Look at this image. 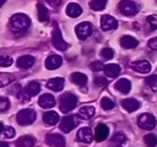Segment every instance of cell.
Listing matches in <instances>:
<instances>
[{
	"instance_id": "1",
	"label": "cell",
	"mask_w": 157,
	"mask_h": 147,
	"mask_svg": "<svg viewBox=\"0 0 157 147\" xmlns=\"http://www.w3.org/2000/svg\"><path fill=\"white\" fill-rule=\"evenodd\" d=\"M30 18L26 14H14L10 20V27L14 33H21L26 31L30 26Z\"/></svg>"
},
{
	"instance_id": "2",
	"label": "cell",
	"mask_w": 157,
	"mask_h": 147,
	"mask_svg": "<svg viewBox=\"0 0 157 147\" xmlns=\"http://www.w3.org/2000/svg\"><path fill=\"white\" fill-rule=\"evenodd\" d=\"M76 104H78V98L73 93L66 92L59 97V108L65 114L74 110Z\"/></svg>"
},
{
	"instance_id": "3",
	"label": "cell",
	"mask_w": 157,
	"mask_h": 147,
	"mask_svg": "<svg viewBox=\"0 0 157 147\" xmlns=\"http://www.w3.org/2000/svg\"><path fill=\"white\" fill-rule=\"evenodd\" d=\"M37 118V114L31 108H24L20 111L16 115V121L20 126H30L35 123Z\"/></svg>"
},
{
	"instance_id": "4",
	"label": "cell",
	"mask_w": 157,
	"mask_h": 147,
	"mask_svg": "<svg viewBox=\"0 0 157 147\" xmlns=\"http://www.w3.org/2000/svg\"><path fill=\"white\" fill-rule=\"evenodd\" d=\"M52 43L56 50L61 51V52H63V51H66L69 47V44L63 39L60 29H59L56 22H54V29H53V33H52Z\"/></svg>"
},
{
	"instance_id": "5",
	"label": "cell",
	"mask_w": 157,
	"mask_h": 147,
	"mask_svg": "<svg viewBox=\"0 0 157 147\" xmlns=\"http://www.w3.org/2000/svg\"><path fill=\"white\" fill-rule=\"evenodd\" d=\"M156 118L152 114L143 113L138 117V126L143 130H152L156 127Z\"/></svg>"
},
{
	"instance_id": "6",
	"label": "cell",
	"mask_w": 157,
	"mask_h": 147,
	"mask_svg": "<svg viewBox=\"0 0 157 147\" xmlns=\"http://www.w3.org/2000/svg\"><path fill=\"white\" fill-rule=\"evenodd\" d=\"M118 9L126 16H135L139 10L137 3L131 1V0H122L118 5Z\"/></svg>"
},
{
	"instance_id": "7",
	"label": "cell",
	"mask_w": 157,
	"mask_h": 147,
	"mask_svg": "<svg viewBox=\"0 0 157 147\" xmlns=\"http://www.w3.org/2000/svg\"><path fill=\"white\" fill-rule=\"evenodd\" d=\"M75 33L80 40H86L93 33L92 24L88 22L80 23V24L75 27Z\"/></svg>"
},
{
	"instance_id": "8",
	"label": "cell",
	"mask_w": 157,
	"mask_h": 147,
	"mask_svg": "<svg viewBox=\"0 0 157 147\" xmlns=\"http://www.w3.org/2000/svg\"><path fill=\"white\" fill-rule=\"evenodd\" d=\"M93 140H94V134H93V131L90 130V128L88 127L81 128L76 133V141L80 143L90 144V143L93 142Z\"/></svg>"
},
{
	"instance_id": "9",
	"label": "cell",
	"mask_w": 157,
	"mask_h": 147,
	"mask_svg": "<svg viewBox=\"0 0 157 147\" xmlns=\"http://www.w3.org/2000/svg\"><path fill=\"white\" fill-rule=\"evenodd\" d=\"M46 144L50 147H65L66 141L63 135L57 133H50L45 138Z\"/></svg>"
},
{
	"instance_id": "10",
	"label": "cell",
	"mask_w": 157,
	"mask_h": 147,
	"mask_svg": "<svg viewBox=\"0 0 157 147\" xmlns=\"http://www.w3.org/2000/svg\"><path fill=\"white\" fill-rule=\"evenodd\" d=\"M100 26L103 31H110L115 30L118 26V23L113 16L110 15H103L100 20Z\"/></svg>"
},
{
	"instance_id": "11",
	"label": "cell",
	"mask_w": 157,
	"mask_h": 147,
	"mask_svg": "<svg viewBox=\"0 0 157 147\" xmlns=\"http://www.w3.org/2000/svg\"><path fill=\"white\" fill-rule=\"evenodd\" d=\"M76 125V121L74 119V116H65L61 118L60 125H59V129L60 131H63V133H69L72 131L74 127Z\"/></svg>"
},
{
	"instance_id": "12",
	"label": "cell",
	"mask_w": 157,
	"mask_h": 147,
	"mask_svg": "<svg viewBox=\"0 0 157 147\" xmlns=\"http://www.w3.org/2000/svg\"><path fill=\"white\" fill-rule=\"evenodd\" d=\"M39 105L43 108H52L56 105V100L51 93H43L38 100Z\"/></svg>"
},
{
	"instance_id": "13",
	"label": "cell",
	"mask_w": 157,
	"mask_h": 147,
	"mask_svg": "<svg viewBox=\"0 0 157 147\" xmlns=\"http://www.w3.org/2000/svg\"><path fill=\"white\" fill-rule=\"evenodd\" d=\"M63 63V58L59 55H51L45 60V68L48 70H56Z\"/></svg>"
},
{
	"instance_id": "14",
	"label": "cell",
	"mask_w": 157,
	"mask_h": 147,
	"mask_svg": "<svg viewBox=\"0 0 157 147\" xmlns=\"http://www.w3.org/2000/svg\"><path fill=\"white\" fill-rule=\"evenodd\" d=\"M109 128L103 123H99L95 129V140L97 142H102L109 136Z\"/></svg>"
},
{
	"instance_id": "15",
	"label": "cell",
	"mask_w": 157,
	"mask_h": 147,
	"mask_svg": "<svg viewBox=\"0 0 157 147\" xmlns=\"http://www.w3.org/2000/svg\"><path fill=\"white\" fill-rule=\"evenodd\" d=\"M131 68L138 73H148L151 71V63L147 60H138L132 62Z\"/></svg>"
},
{
	"instance_id": "16",
	"label": "cell",
	"mask_w": 157,
	"mask_h": 147,
	"mask_svg": "<svg viewBox=\"0 0 157 147\" xmlns=\"http://www.w3.org/2000/svg\"><path fill=\"white\" fill-rule=\"evenodd\" d=\"M122 106L127 111V112L131 113L135 112V111L139 110L141 104L138 100L133 99V98H127V99H124L122 101Z\"/></svg>"
},
{
	"instance_id": "17",
	"label": "cell",
	"mask_w": 157,
	"mask_h": 147,
	"mask_svg": "<svg viewBox=\"0 0 157 147\" xmlns=\"http://www.w3.org/2000/svg\"><path fill=\"white\" fill-rule=\"evenodd\" d=\"M46 86H48V88L51 89V90L58 92V91L63 90V86H65V80H63V77H54V78H51V80H48V84H46Z\"/></svg>"
},
{
	"instance_id": "18",
	"label": "cell",
	"mask_w": 157,
	"mask_h": 147,
	"mask_svg": "<svg viewBox=\"0 0 157 147\" xmlns=\"http://www.w3.org/2000/svg\"><path fill=\"white\" fill-rule=\"evenodd\" d=\"M35 63V57L30 56V55H24L21 56L16 61V65L21 69H29L31 68Z\"/></svg>"
},
{
	"instance_id": "19",
	"label": "cell",
	"mask_w": 157,
	"mask_h": 147,
	"mask_svg": "<svg viewBox=\"0 0 157 147\" xmlns=\"http://www.w3.org/2000/svg\"><path fill=\"white\" fill-rule=\"evenodd\" d=\"M105 74L108 76V77L111 78H115L120 75L121 73V67L116 63H109V65L105 66Z\"/></svg>"
},
{
	"instance_id": "20",
	"label": "cell",
	"mask_w": 157,
	"mask_h": 147,
	"mask_svg": "<svg viewBox=\"0 0 157 147\" xmlns=\"http://www.w3.org/2000/svg\"><path fill=\"white\" fill-rule=\"evenodd\" d=\"M82 8L81 6L78 5V3H75V2H71L68 5L67 9H66V12H67V15L69 17H72V18H75V17H78V16L82 14Z\"/></svg>"
},
{
	"instance_id": "21",
	"label": "cell",
	"mask_w": 157,
	"mask_h": 147,
	"mask_svg": "<svg viewBox=\"0 0 157 147\" xmlns=\"http://www.w3.org/2000/svg\"><path fill=\"white\" fill-rule=\"evenodd\" d=\"M115 88L117 89L120 92L126 95V93H128L129 91L131 90V83H130V81L127 80V78H121V80H118L117 82L115 83Z\"/></svg>"
},
{
	"instance_id": "22",
	"label": "cell",
	"mask_w": 157,
	"mask_h": 147,
	"mask_svg": "<svg viewBox=\"0 0 157 147\" xmlns=\"http://www.w3.org/2000/svg\"><path fill=\"white\" fill-rule=\"evenodd\" d=\"M138 44H139L138 40L135 39L133 37H131V36H124L121 39V45L124 48H127V50L137 47Z\"/></svg>"
},
{
	"instance_id": "23",
	"label": "cell",
	"mask_w": 157,
	"mask_h": 147,
	"mask_svg": "<svg viewBox=\"0 0 157 147\" xmlns=\"http://www.w3.org/2000/svg\"><path fill=\"white\" fill-rule=\"evenodd\" d=\"M43 121L48 126H55L59 121V115L54 111L46 112L43 115Z\"/></svg>"
},
{
	"instance_id": "24",
	"label": "cell",
	"mask_w": 157,
	"mask_h": 147,
	"mask_svg": "<svg viewBox=\"0 0 157 147\" xmlns=\"http://www.w3.org/2000/svg\"><path fill=\"white\" fill-rule=\"evenodd\" d=\"M35 138L30 135H24L21 136L16 141V147H33L35 146Z\"/></svg>"
},
{
	"instance_id": "25",
	"label": "cell",
	"mask_w": 157,
	"mask_h": 147,
	"mask_svg": "<svg viewBox=\"0 0 157 147\" xmlns=\"http://www.w3.org/2000/svg\"><path fill=\"white\" fill-rule=\"evenodd\" d=\"M71 81L72 83H74L78 86L84 87L87 84V76L85 74L81 73V72H75L71 75Z\"/></svg>"
},
{
	"instance_id": "26",
	"label": "cell",
	"mask_w": 157,
	"mask_h": 147,
	"mask_svg": "<svg viewBox=\"0 0 157 147\" xmlns=\"http://www.w3.org/2000/svg\"><path fill=\"white\" fill-rule=\"evenodd\" d=\"M38 8V17H39V21L42 23L48 22L50 20V13H48V10L46 9V7L42 3H38L37 5Z\"/></svg>"
},
{
	"instance_id": "27",
	"label": "cell",
	"mask_w": 157,
	"mask_h": 147,
	"mask_svg": "<svg viewBox=\"0 0 157 147\" xmlns=\"http://www.w3.org/2000/svg\"><path fill=\"white\" fill-rule=\"evenodd\" d=\"M95 112L94 106H83L78 111V117L82 119H90L95 115Z\"/></svg>"
},
{
	"instance_id": "28",
	"label": "cell",
	"mask_w": 157,
	"mask_h": 147,
	"mask_svg": "<svg viewBox=\"0 0 157 147\" xmlns=\"http://www.w3.org/2000/svg\"><path fill=\"white\" fill-rule=\"evenodd\" d=\"M41 90V87H40V84L38 82H30L26 87H25V91L28 93L30 97H33V96H37L38 93Z\"/></svg>"
},
{
	"instance_id": "29",
	"label": "cell",
	"mask_w": 157,
	"mask_h": 147,
	"mask_svg": "<svg viewBox=\"0 0 157 147\" xmlns=\"http://www.w3.org/2000/svg\"><path fill=\"white\" fill-rule=\"evenodd\" d=\"M108 0H92L90 2V7L94 11H101L105 8Z\"/></svg>"
},
{
	"instance_id": "30",
	"label": "cell",
	"mask_w": 157,
	"mask_h": 147,
	"mask_svg": "<svg viewBox=\"0 0 157 147\" xmlns=\"http://www.w3.org/2000/svg\"><path fill=\"white\" fill-rule=\"evenodd\" d=\"M126 141H127V138L123 132H117V133H115L112 136V142H113L114 144L118 145V146H122V144H124Z\"/></svg>"
},
{
	"instance_id": "31",
	"label": "cell",
	"mask_w": 157,
	"mask_h": 147,
	"mask_svg": "<svg viewBox=\"0 0 157 147\" xmlns=\"http://www.w3.org/2000/svg\"><path fill=\"white\" fill-rule=\"evenodd\" d=\"M14 81V76L9 73H1L0 74V86L5 87L8 84Z\"/></svg>"
},
{
	"instance_id": "32",
	"label": "cell",
	"mask_w": 157,
	"mask_h": 147,
	"mask_svg": "<svg viewBox=\"0 0 157 147\" xmlns=\"http://www.w3.org/2000/svg\"><path fill=\"white\" fill-rule=\"evenodd\" d=\"M145 83L153 91L157 92V75H150L145 78Z\"/></svg>"
},
{
	"instance_id": "33",
	"label": "cell",
	"mask_w": 157,
	"mask_h": 147,
	"mask_svg": "<svg viewBox=\"0 0 157 147\" xmlns=\"http://www.w3.org/2000/svg\"><path fill=\"white\" fill-rule=\"evenodd\" d=\"M144 143L147 147H155L157 145V136L150 133L144 136Z\"/></svg>"
},
{
	"instance_id": "34",
	"label": "cell",
	"mask_w": 157,
	"mask_h": 147,
	"mask_svg": "<svg viewBox=\"0 0 157 147\" xmlns=\"http://www.w3.org/2000/svg\"><path fill=\"white\" fill-rule=\"evenodd\" d=\"M100 104H101V107L103 108V110L105 111H110L112 110V108H114V106H115V103H114L113 101H112L110 98H102L100 101Z\"/></svg>"
},
{
	"instance_id": "35",
	"label": "cell",
	"mask_w": 157,
	"mask_h": 147,
	"mask_svg": "<svg viewBox=\"0 0 157 147\" xmlns=\"http://www.w3.org/2000/svg\"><path fill=\"white\" fill-rule=\"evenodd\" d=\"M100 56L103 60H110L114 57V51L110 47H105L100 52Z\"/></svg>"
},
{
	"instance_id": "36",
	"label": "cell",
	"mask_w": 157,
	"mask_h": 147,
	"mask_svg": "<svg viewBox=\"0 0 157 147\" xmlns=\"http://www.w3.org/2000/svg\"><path fill=\"white\" fill-rule=\"evenodd\" d=\"M13 63V59L10 56H7V55H2L0 57V66L2 68H7L10 67V66Z\"/></svg>"
},
{
	"instance_id": "37",
	"label": "cell",
	"mask_w": 157,
	"mask_h": 147,
	"mask_svg": "<svg viewBox=\"0 0 157 147\" xmlns=\"http://www.w3.org/2000/svg\"><path fill=\"white\" fill-rule=\"evenodd\" d=\"M10 100L6 97L0 98V112H6L10 108Z\"/></svg>"
},
{
	"instance_id": "38",
	"label": "cell",
	"mask_w": 157,
	"mask_h": 147,
	"mask_svg": "<svg viewBox=\"0 0 157 147\" xmlns=\"http://www.w3.org/2000/svg\"><path fill=\"white\" fill-rule=\"evenodd\" d=\"M2 134L5 135V138H13V136H15V130H14V128L11 127V126H8V127H3Z\"/></svg>"
},
{
	"instance_id": "39",
	"label": "cell",
	"mask_w": 157,
	"mask_h": 147,
	"mask_svg": "<svg viewBox=\"0 0 157 147\" xmlns=\"http://www.w3.org/2000/svg\"><path fill=\"white\" fill-rule=\"evenodd\" d=\"M90 68L93 70V71L95 72H98V71H101V70L105 69V66H103V63L101 62V61H93L92 63L90 65Z\"/></svg>"
},
{
	"instance_id": "40",
	"label": "cell",
	"mask_w": 157,
	"mask_h": 147,
	"mask_svg": "<svg viewBox=\"0 0 157 147\" xmlns=\"http://www.w3.org/2000/svg\"><path fill=\"white\" fill-rule=\"evenodd\" d=\"M146 22L148 23L152 29H157V15H150L146 17Z\"/></svg>"
},
{
	"instance_id": "41",
	"label": "cell",
	"mask_w": 157,
	"mask_h": 147,
	"mask_svg": "<svg viewBox=\"0 0 157 147\" xmlns=\"http://www.w3.org/2000/svg\"><path fill=\"white\" fill-rule=\"evenodd\" d=\"M94 84L97 87H105L108 85V81L103 76H98L94 80Z\"/></svg>"
},
{
	"instance_id": "42",
	"label": "cell",
	"mask_w": 157,
	"mask_h": 147,
	"mask_svg": "<svg viewBox=\"0 0 157 147\" xmlns=\"http://www.w3.org/2000/svg\"><path fill=\"white\" fill-rule=\"evenodd\" d=\"M147 45H148V47H150L151 50H153V51H157V37H155V38H152V39H150V41H148Z\"/></svg>"
},
{
	"instance_id": "43",
	"label": "cell",
	"mask_w": 157,
	"mask_h": 147,
	"mask_svg": "<svg viewBox=\"0 0 157 147\" xmlns=\"http://www.w3.org/2000/svg\"><path fill=\"white\" fill-rule=\"evenodd\" d=\"M46 1H48L51 6H53V7H58L61 3V0H46Z\"/></svg>"
},
{
	"instance_id": "44",
	"label": "cell",
	"mask_w": 157,
	"mask_h": 147,
	"mask_svg": "<svg viewBox=\"0 0 157 147\" xmlns=\"http://www.w3.org/2000/svg\"><path fill=\"white\" fill-rule=\"evenodd\" d=\"M0 147H10V146L6 142H0Z\"/></svg>"
},
{
	"instance_id": "45",
	"label": "cell",
	"mask_w": 157,
	"mask_h": 147,
	"mask_svg": "<svg viewBox=\"0 0 157 147\" xmlns=\"http://www.w3.org/2000/svg\"><path fill=\"white\" fill-rule=\"evenodd\" d=\"M5 2H6V0H2V1H1V5H3Z\"/></svg>"
},
{
	"instance_id": "46",
	"label": "cell",
	"mask_w": 157,
	"mask_h": 147,
	"mask_svg": "<svg viewBox=\"0 0 157 147\" xmlns=\"http://www.w3.org/2000/svg\"><path fill=\"white\" fill-rule=\"evenodd\" d=\"M117 147H122V146H117Z\"/></svg>"
},
{
	"instance_id": "47",
	"label": "cell",
	"mask_w": 157,
	"mask_h": 147,
	"mask_svg": "<svg viewBox=\"0 0 157 147\" xmlns=\"http://www.w3.org/2000/svg\"><path fill=\"white\" fill-rule=\"evenodd\" d=\"M156 1H157V0H156Z\"/></svg>"
}]
</instances>
